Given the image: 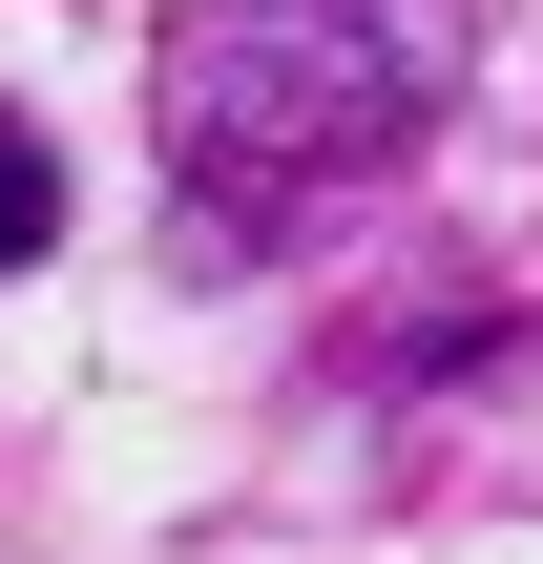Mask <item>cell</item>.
<instances>
[{
  "label": "cell",
  "instance_id": "2",
  "mask_svg": "<svg viewBox=\"0 0 543 564\" xmlns=\"http://www.w3.org/2000/svg\"><path fill=\"white\" fill-rule=\"evenodd\" d=\"M42 230H63V167H42V126H21V105H0V272H21V251H42Z\"/></svg>",
  "mask_w": 543,
  "mask_h": 564
},
{
  "label": "cell",
  "instance_id": "1",
  "mask_svg": "<svg viewBox=\"0 0 543 564\" xmlns=\"http://www.w3.org/2000/svg\"><path fill=\"white\" fill-rule=\"evenodd\" d=\"M460 84V0H188L167 21V167L272 230V209H335L377 188Z\"/></svg>",
  "mask_w": 543,
  "mask_h": 564
}]
</instances>
